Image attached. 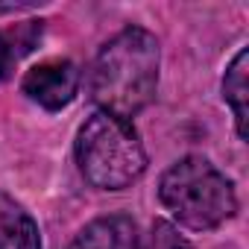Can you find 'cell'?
<instances>
[{
    "mask_svg": "<svg viewBox=\"0 0 249 249\" xmlns=\"http://www.w3.org/2000/svg\"><path fill=\"white\" fill-rule=\"evenodd\" d=\"M161 50L144 27H126L103 44L91 68V97L100 111L129 120L141 114L159 88Z\"/></svg>",
    "mask_w": 249,
    "mask_h": 249,
    "instance_id": "cell-1",
    "label": "cell"
},
{
    "mask_svg": "<svg viewBox=\"0 0 249 249\" xmlns=\"http://www.w3.org/2000/svg\"><path fill=\"white\" fill-rule=\"evenodd\" d=\"M159 199L191 231H211L237 211L234 185L202 156H185L170 164L159 182Z\"/></svg>",
    "mask_w": 249,
    "mask_h": 249,
    "instance_id": "cell-2",
    "label": "cell"
},
{
    "mask_svg": "<svg viewBox=\"0 0 249 249\" xmlns=\"http://www.w3.org/2000/svg\"><path fill=\"white\" fill-rule=\"evenodd\" d=\"M76 164L88 185L123 191L144 176L147 153L129 120L94 111L76 135Z\"/></svg>",
    "mask_w": 249,
    "mask_h": 249,
    "instance_id": "cell-3",
    "label": "cell"
},
{
    "mask_svg": "<svg viewBox=\"0 0 249 249\" xmlns=\"http://www.w3.org/2000/svg\"><path fill=\"white\" fill-rule=\"evenodd\" d=\"M24 94L47 111H59L73 103L79 91V68L71 59H47L24 73Z\"/></svg>",
    "mask_w": 249,
    "mask_h": 249,
    "instance_id": "cell-4",
    "label": "cell"
},
{
    "mask_svg": "<svg viewBox=\"0 0 249 249\" xmlns=\"http://www.w3.org/2000/svg\"><path fill=\"white\" fill-rule=\"evenodd\" d=\"M68 249H144L138 226L126 214H106L91 220Z\"/></svg>",
    "mask_w": 249,
    "mask_h": 249,
    "instance_id": "cell-5",
    "label": "cell"
},
{
    "mask_svg": "<svg viewBox=\"0 0 249 249\" xmlns=\"http://www.w3.org/2000/svg\"><path fill=\"white\" fill-rule=\"evenodd\" d=\"M0 249H41L38 223L33 214L0 191Z\"/></svg>",
    "mask_w": 249,
    "mask_h": 249,
    "instance_id": "cell-6",
    "label": "cell"
},
{
    "mask_svg": "<svg viewBox=\"0 0 249 249\" xmlns=\"http://www.w3.org/2000/svg\"><path fill=\"white\" fill-rule=\"evenodd\" d=\"M41 33H44V21H21L15 27L0 30V85L12 76L15 65L24 56H30L38 47Z\"/></svg>",
    "mask_w": 249,
    "mask_h": 249,
    "instance_id": "cell-7",
    "label": "cell"
},
{
    "mask_svg": "<svg viewBox=\"0 0 249 249\" xmlns=\"http://www.w3.org/2000/svg\"><path fill=\"white\" fill-rule=\"evenodd\" d=\"M246 65H249V53L246 47L237 50V56L231 59V65L226 68V76H223V100L231 106L234 111V126H237V135L246 141V117H249V88H246Z\"/></svg>",
    "mask_w": 249,
    "mask_h": 249,
    "instance_id": "cell-8",
    "label": "cell"
},
{
    "mask_svg": "<svg viewBox=\"0 0 249 249\" xmlns=\"http://www.w3.org/2000/svg\"><path fill=\"white\" fill-rule=\"evenodd\" d=\"M150 249H191V243L176 231L173 223L156 220L153 223V231H150Z\"/></svg>",
    "mask_w": 249,
    "mask_h": 249,
    "instance_id": "cell-9",
    "label": "cell"
}]
</instances>
